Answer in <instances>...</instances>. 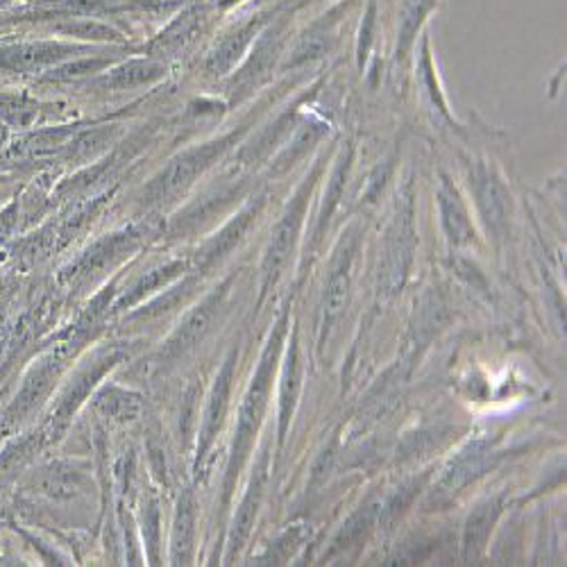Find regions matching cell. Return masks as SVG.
Masks as SVG:
<instances>
[{"label":"cell","mask_w":567,"mask_h":567,"mask_svg":"<svg viewBox=\"0 0 567 567\" xmlns=\"http://www.w3.org/2000/svg\"><path fill=\"white\" fill-rule=\"evenodd\" d=\"M287 327L289 320L287 316H281L279 322L275 324L272 334L268 339V346L259 359V368L252 377L250 389L241 402L239 415H236V427H234V441H231V452H229V461H227V472H225V484H223V502L227 504L236 480L241 477V470L248 461V454L252 452L257 432L261 427V420L268 406V395H270V386H272V377L277 370V359H279V350L284 343V337H287Z\"/></svg>","instance_id":"1"},{"label":"cell","mask_w":567,"mask_h":567,"mask_svg":"<svg viewBox=\"0 0 567 567\" xmlns=\"http://www.w3.org/2000/svg\"><path fill=\"white\" fill-rule=\"evenodd\" d=\"M239 134L241 130H234L220 138L207 141L203 146L188 148L177 157H173L144 188V194H141V205L166 207L177 203L188 188L196 184V179L225 155V151L234 144L236 138H239Z\"/></svg>","instance_id":"2"},{"label":"cell","mask_w":567,"mask_h":567,"mask_svg":"<svg viewBox=\"0 0 567 567\" xmlns=\"http://www.w3.org/2000/svg\"><path fill=\"white\" fill-rule=\"evenodd\" d=\"M80 348V339L69 341L58 346L55 350L45 352L43 357H39L30 370L23 377V384L19 389V393L14 395L12 404L6 409V413L0 415V432L3 434H12L14 430H19L21 424L51 398L55 384L60 377L64 374L69 361L73 359V354Z\"/></svg>","instance_id":"3"},{"label":"cell","mask_w":567,"mask_h":567,"mask_svg":"<svg viewBox=\"0 0 567 567\" xmlns=\"http://www.w3.org/2000/svg\"><path fill=\"white\" fill-rule=\"evenodd\" d=\"M127 357V350L123 346H105L99 348L93 354H89L78 370L73 372V377L69 380V384L62 389L51 417H49V434L58 436L66 430V424L71 422L73 413L89 400L91 391L99 386V382L103 377L118 365L123 359Z\"/></svg>","instance_id":"4"},{"label":"cell","mask_w":567,"mask_h":567,"mask_svg":"<svg viewBox=\"0 0 567 567\" xmlns=\"http://www.w3.org/2000/svg\"><path fill=\"white\" fill-rule=\"evenodd\" d=\"M231 287V279H225L220 287H216L214 291H209L192 311H188L179 324L173 329L171 337L164 341L159 354H157V365L171 368L175 365L179 359H184L188 352H194L212 332V327L227 300Z\"/></svg>","instance_id":"5"},{"label":"cell","mask_w":567,"mask_h":567,"mask_svg":"<svg viewBox=\"0 0 567 567\" xmlns=\"http://www.w3.org/2000/svg\"><path fill=\"white\" fill-rule=\"evenodd\" d=\"M91 45L32 39L0 43V75H41L69 60L82 58Z\"/></svg>","instance_id":"6"},{"label":"cell","mask_w":567,"mask_h":567,"mask_svg":"<svg viewBox=\"0 0 567 567\" xmlns=\"http://www.w3.org/2000/svg\"><path fill=\"white\" fill-rule=\"evenodd\" d=\"M146 231L148 227L144 225H130L125 229L107 234L105 239L93 244L75 264H71L62 272V279L73 284V287H84V284L99 279L123 259H127L132 252H136L138 246L144 244Z\"/></svg>","instance_id":"7"},{"label":"cell","mask_w":567,"mask_h":567,"mask_svg":"<svg viewBox=\"0 0 567 567\" xmlns=\"http://www.w3.org/2000/svg\"><path fill=\"white\" fill-rule=\"evenodd\" d=\"M234 370H236V350H231L223 363V368L218 370L205 413H203V422H200V432H198V447H196V463L194 470L196 475H200L205 461L216 443V436L223 430V422L227 415V406H229V395H231V384H234Z\"/></svg>","instance_id":"8"},{"label":"cell","mask_w":567,"mask_h":567,"mask_svg":"<svg viewBox=\"0 0 567 567\" xmlns=\"http://www.w3.org/2000/svg\"><path fill=\"white\" fill-rule=\"evenodd\" d=\"M309 192H311V179H307L302 184V188L298 192V196L293 198L291 207L287 209V214L281 216V220L277 223L275 231H272V241L268 246V252L264 257V266H261V293L266 296L270 284H275L281 266L287 264L289 252L296 244L298 229L302 225V216H305V207L309 200Z\"/></svg>","instance_id":"9"},{"label":"cell","mask_w":567,"mask_h":567,"mask_svg":"<svg viewBox=\"0 0 567 567\" xmlns=\"http://www.w3.org/2000/svg\"><path fill=\"white\" fill-rule=\"evenodd\" d=\"M266 482H268V452H264L261 458L257 461L252 480L248 484V491H246V495H244V499H241L239 508H236V515L231 519V529H229V536H227V556H225L227 563H231L236 558V554L244 549V545L248 543V538L252 534L255 519H257V513H259V506H261V499H264Z\"/></svg>","instance_id":"10"},{"label":"cell","mask_w":567,"mask_h":567,"mask_svg":"<svg viewBox=\"0 0 567 567\" xmlns=\"http://www.w3.org/2000/svg\"><path fill=\"white\" fill-rule=\"evenodd\" d=\"M354 248H357V236L348 234V239L341 244L332 261V270H329L327 287H324V302H322V332H327V329L334 324V320L341 316L346 307Z\"/></svg>","instance_id":"11"},{"label":"cell","mask_w":567,"mask_h":567,"mask_svg":"<svg viewBox=\"0 0 567 567\" xmlns=\"http://www.w3.org/2000/svg\"><path fill=\"white\" fill-rule=\"evenodd\" d=\"M28 488L51 499H75L86 491V480L80 470L66 463H51L34 472Z\"/></svg>","instance_id":"12"},{"label":"cell","mask_w":567,"mask_h":567,"mask_svg":"<svg viewBox=\"0 0 567 567\" xmlns=\"http://www.w3.org/2000/svg\"><path fill=\"white\" fill-rule=\"evenodd\" d=\"M259 203L257 205H250V207H246L244 212H239L236 214L216 236L214 239L203 248V252H200V257H198V275H203L205 270H209V268H214L220 259H225L236 246L241 244V239L246 236V231L250 229V225H252V220L257 218V214H259Z\"/></svg>","instance_id":"13"},{"label":"cell","mask_w":567,"mask_h":567,"mask_svg":"<svg viewBox=\"0 0 567 567\" xmlns=\"http://www.w3.org/2000/svg\"><path fill=\"white\" fill-rule=\"evenodd\" d=\"M196 543V497L194 491H184L173 523L171 536V563L173 565H192Z\"/></svg>","instance_id":"14"},{"label":"cell","mask_w":567,"mask_h":567,"mask_svg":"<svg viewBox=\"0 0 567 567\" xmlns=\"http://www.w3.org/2000/svg\"><path fill=\"white\" fill-rule=\"evenodd\" d=\"M164 73H166V66L157 60H130L107 71L105 75H101L96 82H93V86H99L103 91H127V89L151 84L159 80Z\"/></svg>","instance_id":"15"},{"label":"cell","mask_w":567,"mask_h":567,"mask_svg":"<svg viewBox=\"0 0 567 567\" xmlns=\"http://www.w3.org/2000/svg\"><path fill=\"white\" fill-rule=\"evenodd\" d=\"M186 261H168L164 266H157L153 270H148L146 275H141L132 287L127 289V293H123V298L116 302V311H127L132 309L134 305H138L141 300H144L146 296L159 291V289H166L171 287V284L186 270Z\"/></svg>","instance_id":"16"},{"label":"cell","mask_w":567,"mask_h":567,"mask_svg":"<svg viewBox=\"0 0 567 567\" xmlns=\"http://www.w3.org/2000/svg\"><path fill=\"white\" fill-rule=\"evenodd\" d=\"M411 246H413V223H411V203H409L406 214L398 216L395 227L391 231V239H389L386 281L391 289H395L398 284H402V277H404L409 259H411Z\"/></svg>","instance_id":"17"},{"label":"cell","mask_w":567,"mask_h":567,"mask_svg":"<svg viewBox=\"0 0 567 567\" xmlns=\"http://www.w3.org/2000/svg\"><path fill=\"white\" fill-rule=\"evenodd\" d=\"M300 348H298V339L293 337L287 361H284V370H281V391H279V441L287 439V430L289 422L293 415V406H296V398L300 391Z\"/></svg>","instance_id":"18"},{"label":"cell","mask_w":567,"mask_h":567,"mask_svg":"<svg viewBox=\"0 0 567 567\" xmlns=\"http://www.w3.org/2000/svg\"><path fill=\"white\" fill-rule=\"evenodd\" d=\"M39 116V101L25 89H0V123L10 130H30Z\"/></svg>","instance_id":"19"},{"label":"cell","mask_w":567,"mask_h":567,"mask_svg":"<svg viewBox=\"0 0 567 567\" xmlns=\"http://www.w3.org/2000/svg\"><path fill=\"white\" fill-rule=\"evenodd\" d=\"M257 34V23H248L244 28H239L236 32L227 34L220 45H216V51L209 55L207 60V71L212 75H225L229 73L239 60L244 58V53L248 51V45L252 41V37Z\"/></svg>","instance_id":"20"},{"label":"cell","mask_w":567,"mask_h":567,"mask_svg":"<svg viewBox=\"0 0 567 567\" xmlns=\"http://www.w3.org/2000/svg\"><path fill=\"white\" fill-rule=\"evenodd\" d=\"M116 125H105V127H96L89 132H80L66 141L64 148L60 151L62 157L66 162H75V164H84L89 159H93L96 155H101L116 136Z\"/></svg>","instance_id":"21"},{"label":"cell","mask_w":567,"mask_h":567,"mask_svg":"<svg viewBox=\"0 0 567 567\" xmlns=\"http://www.w3.org/2000/svg\"><path fill=\"white\" fill-rule=\"evenodd\" d=\"M93 409H96L103 417L114 422H130L141 415V398L132 391H125L121 386H105L96 398H93Z\"/></svg>","instance_id":"22"},{"label":"cell","mask_w":567,"mask_h":567,"mask_svg":"<svg viewBox=\"0 0 567 567\" xmlns=\"http://www.w3.org/2000/svg\"><path fill=\"white\" fill-rule=\"evenodd\" d=\"M439 200H441V216H443V227L450 236V241L461 246L467 244L472 239V227L470 220L465 216V209L461 205L458 194L452 188V184L445 179L441 184V192H439Z\"/></svg>","instance_id":"23"},{"label":"cell","mask_w":567,"mask_h":567,"mask_svg":"<svg viewBox=\"0 0 567 567\" xmlns=\"http://www.w3.org/2000/svg\"><path fill=\"white\" fill-rule=\"evenodd\" d=\"M502 511V502L493 499L482 504L475 513L470 515L467 519V527H465V536H463V549H465V558L475 556L488 540L495 523H497V515Z\"/></svg>","instance_id":"24"},{"label":"cell","mask_w":567,"mask_h":567,"mask_svg":"<svg viewBox=\"0 0 567 567\" xmlns=\"http://www.w3.org/2000/svg\"><path fill=\"white\" fill-rule=\"evenodd\" d=\"M114 64V58H103V55H91V58H75L73 62H64L51 71H45L39 75V82H71L89 75H99L105 69Z\"/></svg>","instance_id":"25"},{"label":"cell","mask_w":567,"mask_h":567,"mask_svg":"<svg viewBox=\"0 0 567 567\" xmlns=\"http://www.w3.org/2000/svg\"><path fill=\"white\" fill-rule=\"evenodd\" d=\"M475 184H477V196H480V205L484 209L486 220L491 225H499L504 220V196L497 179L486 168H477Z\"/></svg>","instance_id":"26"},{"label":"cell","mask_w":567,"mask_h":567,"mask_svg":"<svg viewBox=\"0 0 567 567\" xmlns=\"http://www.w3.org/2000/svg\"><path fill=\"white\" fill-rule=\"evenodd\" d=\"M58 34L64 37H75V39H86V41H121L123 34L114 30L112 25H105L101 21H91V19H62L53 28Z\"/></svg>","instance_id":"27"},{"label":"cell","mask_w":567,"mask_h":567,"mask_svg":"<svg viewBox=\"0 0 567 567\" xmlns=\"http://www.w3.org/2000/svg\"><path fill=\"white\" fill-rule=\"evenodd\" d=\"M348 171H350V151L343 153V157H341V162H339V166H337V171L332 175V184H329V192L324 196V207H322V214H320L318 234L329 223V216H332L334 207L341 200V194H343V188H346V179H348Z\"/></svg>","instance_id":"28"},{"label":"cell","mask_w":567,"mask_h":567,"mask_svg":"<svg viewBox=\"0 0 567 567\" xmlns=\"http://www.w3.org/2000/svg\"><path fill=\"white\" fill-rule=\"evenodd\" d=\"M144 538L148 558L153 565L159 563V506L155 499H148L144 504Z\"/></svg>","instance_id":"29"},{"label":"cell","mask_w":567,"mask_h":567,"mask_svg":"<svg viewBox=\"0 0 567 567\" xmlns=\"http://www.w3.org/2000/svg\"><path fill=\"white\" fill-rule=\"evenodd\" d=\"M302 536H305V532H296V529H293V536H291V532L284 534V536L277 540V545L270 549V560H275V563L287 560L289 554L296 549V545L302 540Z\"/></svg>","instance_id":"30"},{"label":"cell","mask_w":567,"mask_h":567,"mask_svg":"<svg viewBox=\"0 0 567 567\" xmlns=\"http://www.w3.org/2000/svg\"><path fill=\"white\" fill-rule=\"evenodd\" d=\"M19 229V198L0 212V239H8Z\"/></svg>","instance_id":"31"},{"label":"cell","mask_w":567,"mask_h":567,"mask_svg":"<svg viewBox=\"0 0 567 567\" xmlns=\"http://www.w3.org/2000/svg\"><path fill=\"white\" fill-rule=\"evenodd\" d=\"M8 144H10V127L6 123H0V153L6 151Z\"/></svg>","instance_id":"32"},{"label":"cell","mask_w":567,"mask_h":567,"mask_svg":"<svg viewBox=\"0 0 567 567\" xmlns=\"http://www.w3.org/2000/svg\"><path fill=\"white\" fill-rule=\"evenodd\" d=\"M14 3H19V0H0V10L8 8V6H14Z\"/></svg>","instance_id":"33"}]
</instances>
